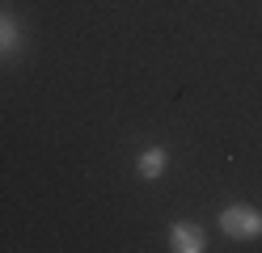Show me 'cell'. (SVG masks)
I'll return each mask as SVG.
<instances>
[{"label":"cell","instance_id":"obj_3","mask_svg":"<svg viewBox=\"0 0 262 253\" xmlns=\"http://www.w3.org/2000/svg\"><path fill=\"white\" fill-rule=\"evenodd\" d=\"M140 177L144 181H152L157 173H161V169H165V152H161V148H148V152H144V156H140Z\"/></svg>","mask_w":262,"mask_h":253},{"label":"cell","instance_id":"obj_2","mask_svg":"<svg viewBox=\"0 0 262 253\" xmlns=\"http://www.w3.org/2000/svg\"><path fill=\"white\" fill-rule=\"evenodd\" d=\"M169 245H173L178 253H199V249H203V232L194 228V224H173V228H169Z\"/></svg>","mask_w":262,"mask_h":253},{"label":"cell","instance_id":"obj_1","mask_svg":"<svg viewBox=\"0 0 262 253\" xmlns=\"http://www.w3.org/2000/svg\"><path fill=\"white\" fill-rule=\"evenodd\" d=\"M220 228L228 236H237V241H254V236L262 232V215L254 207H245V202H237V207H224L220 211Z\"/></svg>","mask_w":262,"mask_h":253},{"label":"cell","instance_id":"obj_4","mask_svg":"<svg viewBox=\"0 0 262 253\" xmlns=\"http://www.w3.org/2000/svg\"><path fill=\"white\" fill-rule=\"evenodd\" d=\"M13 51H17V21L0 17V55H13Z\"/></svg>","mask_w":262,"mask_h":253}]
</instances>
